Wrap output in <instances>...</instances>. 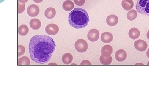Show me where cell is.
Segmentation results:
<instances>
[{"label": "cell", "instance_id": "6da1fadb", "mask_svg": "<svg viewBox=\"0 0 149 112\" xmlns=\"http://www.w3.org/2000/svg\"><path fill=\"white\" fill-rule=\"evenodd\" d=\"M56 47L54 41L49 36H34L31 39L29 46L31 58L38 64H46L51 59Z\"/></svg>", "mask_w": 149, "mask_h": 112}, {"label": "cell", "instance_id": "7a4b0ae2", "mask_svg": "<svg viewBox=\"0 0 149 112\" xmlns=\"http://www.w3.org/2000/svg\"><path fill=\"white\" fill-rule=\"evenodd\" d=\"M89 17L86 11L82 8H75L69 13L68 22L76 29L83 28L88 25Z\"/></svg>", "mask_w": 149, "mask_h": 112}, {"label": "cell", "instance_id": "3957f363", "mask_svg": "<svg viewBox=\"0 0 149 112\" xmlns=\"http://www.w3.org/2000/svg\"><path fill=\"white\" fill-rule=\"evenodd\" d=\"M135 8L139 13L149 16V0H138Z\"/></svg>", "mask_w": 149, "mask_h": 112}, {"label": "cell", "instance_id": "277c9868", "mask_svg": "<svg viewBox=\"0 0 149 112\" xmlns=\"http://www.w3.org/2000/svg\"><path fill=\"white\" fill-rule=\"evenodd\" d=\"M75 47L77 51L79 53H83L87 50L88 44L84 40L80 39L75 42Z\"/></svg>", "mask_w": 149, "mask_h": 112}, {"label": "cell", "instance_id": "5b68a950", "mask_svg": "<svg viewBox=\"0 0 149 112\" xmlns=\"http://www.w3.org/2000/svg\"><path fill=\"white\" fill-rule=\"evenodd\" d=\"M59 29L57 25L53 23L49 24L45 28V31L49 36H55L58 33Z\"/></svg>", "mask_w": 149, "mask_h": 112}, {"label": "cell", "instance_id": "8992f818", "mask_svg": "<svg viewBox=\"0 0 149 112\" xmlns=\"http://www.w3.org/2000/svg\"><path fill=\"white\" fill-rule=\"evenodd\" d=\"M134 47L138 51H144L147 49L148 45L146 42L142 40H139L134 42Z\"/></svg>", "mask_w": 149, "mask_h": 112}, {"label": "cell", "instance_id": "52a82bcc", "mask_svg": "<svg viewBox=\"0 0 149 112\" xmlns=\"http://www.w3.org/2000/svg\"><path fill=\"white\" fill-rule=\"evenodd\" d=\"M27 12L30 17H36L39 14V9L38 5L32 4L28 7Z\"/></svg>", "mask_w": 149, "mask_h": 112}, {"label": "cell", "instance_id": "ba28073f", "mask_svg": "<svg viewBox=\"0 0 149 112\" xmlns=\"http://www.w3.org/2000/svg\"><path fill=\"white\" fill-rule=\"evenodd\" d=\"M99 30L96 29H93L89 30L87 34L88 40L93 42L97 41L99 40Z\"/></svg>", "mask_w": 149, "mask_h": 112}, {"label": "cell", "instance_id": "9c48e42d", "mask_svg": "<svg viewBox=\"0 0 149 112\" xmlns=\"http://www.w3.org/2000/svg\"><path fill=\"white\" fill-rule=\"evenodd\" d=\"M127 53L123 49H119L116 52L115 58L119 62H123L126 60Z\"/></svg>", "mask_w": 149, "mask_h": 112}, {"label": "cell", "instance_id": "30bf717a", "mask_svg": "<svg viewBox=\"0 0 149 112\" xmlns=\"http://www.w3.org/2000/svg\"><path fill=\"white\" fill-rule=\"evenodd\" d=\"M118 17L115 15H111L107 17L106 22L107 25L111 27L116 26L118 23Z\"/></svg>", "mask_w": 149, "mask_h": 112}, {"label": "cell", "instance_id": "8fae6325", "mask_svg": "<svg viewBox=\"0 0 149 112\" xmlns=\"http://www.w3.org/2000/svg\"><path fill=\"white\" fill-rule=\"evenodd\" d=\"M113 37L112 33L109 32H104L102 34L101 40L105 43H109L112 41Z\"/></svg>", "mask_w": 149, "mask_h": 112}, {"label": "cell", "instance_id": "7c38bea8", "mask_svg": "<svg viewBox=\"0 0 149 112\" xmlns=\"http://www.w3.org/2000/svg\"><path fill=\"white\" fill-rule=\"evenodd\" d=\"M99 60L102 65H109L112 61V58L111 55H101L99 58Z\"/></svg>", "mask_w": 149, "mask_h": 112}, {"label": "cell", "instance_id": "4fadbf2b", "mask_svg": "<svg viewBox=\"0 0 149 112\" xmlns=\"http://www.w3.org/2000/svg\"><path fill=\"white\" fill-rule=\"evenodd\" d=\"M122 6L125 10H131L134 6V3L133 0H123L122 2Z\"/></svg>", "mask_w": 149, "mask_h": 112}, {"label": "cell", "instance_id": "5bb4252c", "mask_svg": "<svg viewBox=\"0 0 149 112\" xmlns=\"http://www.w3.org/2000/svg\"><path fill=\"white\" fill-rule=\"evenodd\" d=\"M129 38L135 40L138 38L140 36V32L137 28H132L129 30Z\"/></svg>", "mask_w": 149, "mask_h": 112}, {"label": "cell", "instance_id": "9a60e30c", "mask_svg": "<svg viewBox=\"0 0 149 112\" xmlns=\"http://www.w3.org/2000/svg\"><path fill=\"white\" fill-rule=\"evenodd\" d=\"M30 25L33 30H38L41 27V22L38 19H33L30 21Z\"/></svg>", "mask_w": 149, "mask_h": 112}, {"label": "cell", "instance_id": "2e32d148", "mask_svg": "<svg viewBox=\"0 0 149 112\" xmlns=\"http://www.w3.org/2000/svg\"><path fill=\"white\" fill-rule=\"evenodd\" d=\"M56 14V10L52 7L47 8L45 11V16L49 19H51L54 18Z\"/></svg>", "mask_w": 149, "mask_h": 112}, {"label": "cell", "instance_id": "e0dca14e", "mask_svg": "<svg viewBox=\"0 0 149 112\" xmlns=\"http://www.w3.org/2000/svg\"><path fill=\"white\" fill-rule=\"evenodd\" d=\"M73 60V57L71 54L69 53H65L62 56V61L64 64L68 65L71 63Z\"/></svg>", "mask_w": 149, "mask_h": 112}, {"label": "cell", "instance_id": "ac0fdd59", "mask_svg": "<svg viewBox=\"0 0 149 112\" xmlns=\"http://www.w3.org/2000/svg\"><path fill=\"white\" fill-rule=\"evenodd\" d=\"M112 52V47L110 45H105L102 47L101 53L103 55H111Z\"/></svg>", "mask_w": 149, "mask_h": 112}, {"label": "cell", "instance_id": "d6986e66", "mask_svg": "<svg viewBox=\"0 0 149 112\" xmlns=\"http://www.w3.org/2000/svg\"><path fill=\"white\" fill-rule=\"evenodd\" d=\"M63 8L65 11H70L74 8V4L72 1L67 0L63 3Z\"/></svg>", "mask_w": 149, "mask_h": 112}, {"label": "cell", "instance_id": "ffe728a7", "mask_svg": "<svg viewBox=\"0 0 149 112\" xmlns=\"http://www.w3.org/2000/svg\"><path fill=\"white\" fill-rule=\"evenodd\" d=\"M29 28L25 25H22L18 28V32L20 36H27L28 33Z\"/></svg>", "mask_w": 149, "mask_h": 112}, {"label": "cell", "instance_id": "44dd1931", "mask_svg": "<svg viewBox=\"0 0 149 112\" xmlns=\"http://www.w3.org/2000/svg\"><path fill=\"white\" fill-rule=\"evenodd\" d=\"M30 59L26 56L22 57L18 59V65H30Z\"/></svg>", "mask_w": 149, "mask_h": 112}, {"label": "cell", "instance_id": "7402d4cb", "mask_svg": "<svg viewBox=\"0 0 149 112\" xmlns=\"http://www.w3.org/2000/svg\"><path fill=\"white\" fill-rule=\"evenodd\" d=\"M138 17V12L135 10L129 11L127 14V18L130 21H133L135 20Z\"/></svg>", "mask_w": 149, "mask_h": 112}, {"label": "cell", "instance_id": "603a6c76", "mask_svg": "<svg viewBox=\"0 0 149 112\" xmlns=\"http://www.w3.org/2000/svg\"><path fill=\"white\" fill-rule=\"evenodd\" d=\"M25 10V3H21L18 2V13L20 14L22 13Z\"/></svg>", "mask_w": 149, "mask_h": 112}, {"label": "cell", "instance_id": "cb8c5ba5", "mask_svg": "<svg viewBox=\"0 0 149 112\" xmlns=\"http://www.w3.org/2000/svg\"><path fill=\"white\" fill-rule=\"evenodd\" d=\"M25 48L22 45H18V57H20L25 54Z\"/></svg>", "mask_w": 149, "mask_h": 112}, {"label": "cell", "instance_id": "d4e9b609", "mask_svg": "<svg viewBox=\"0 0 149 112\" xmlns=\"http://www.w3.org/2000/svg\"><path fill=\"white\" fill-rule=\"evenodd\" d=\"M76 5L78 6H82L85 2V0H74Z\"/></svg>", "mask_w": 149, "mask_h": 112}, {"label": "cell", "instance_id": "484cf974", "mask_svg": "<svg viewBox=\"0 0 149 112\" xmlns=\"http://www.w3.org/2000/svg\"><path fill=\"white\" fill-rule=\"evenodd\" d=\"M91 62L90 61H88V60H84L83 61H82L81 64H80V65H91Z\"/></svg>", "mask_w": 149, "mask_h": 112}, {"label": "cell", "instance_id": "4316f807", "mask_svg": "<svg viewBox=\"0 0 149 112\" xmlns=\"http://www.w3.org/2000/svg\"><path fill=\"white\" fill-rule=\"evenodd\" d=\"M28 1V0H18V1L21 3H27Z\"/></svg>", "mask_w": 149, "mask_h": 112}, {"label": "cell", "instance_id": "83f0119b", "mask_svg": "<svg viewBox=\"0 0 149 112\" xmlns=\"http://www.w3.org/2000/svg\"><path fill=\"white\" fill-rule=\"evenodd\" d=\"M44 0H33L34 2L36 3H40L42 2Z\"/></svg>", "mask_w": 149, "mask_h": 112}, {"label": "cell", "instance_id": "f1b7e54d", "mask_svg": "<svg viewBox=\"0 0 149 112\" xmlns=\"http://www.w3.org/2000/svg\"><path fill=\"white\" fill-rule=\"evenodd\" d=\"M146 55H147V57L148 58H149V48L148 49V51H147V53H146Z\"/></svg>", "mask_w": 149, "mask_h": 112}, {"label": "cell", "instance_id": "f546056e", "mask_svg": "<svg viewBox=\"0 0 149 112\" xmlns=\"http://www.w3.org/2000/svg\"><path fill=\"white\" fill-rule=\"evenodd\" d=\"M147 37L148 38V39L149 40V30L148 32V33L147 34Z\"/></svg>", "mask_w": 149, "mask_h": 112}, {"label": "cell", "instance_id": "4dcf8cb0", "mask_svg": "<svg viewBox=\"0 0 149 112\" xmlns=\"http://www.w3.org/2000/svg\"><path fill=\"white\" fill-rule=\"evenodd\" d=\"M147 65H149V61H148V64H147Z\"/></svg>", "mask_w": 149, "mask_h": 112}]
</instances>
